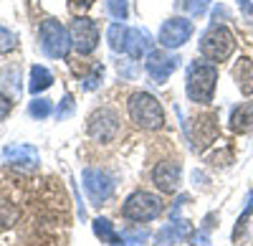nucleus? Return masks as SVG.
I'll use <instances>...</instances> for the list:
<instances>
[{"instance_id": "obj_1", "label": "nucleus", "mask_w": 253, "mask_h": 246, "mask_svg": "<svg viewBox=\"0 0 253 246\" xmlns=\"http://www.w3.org/2000/svg\"><path fill=\"white\" fill-rule=\"evenodd\" d=\"M215 84H218V71L213 64L205 61H193L187 66V76H185V94L190 101L195 104H210L215 94Z\"/></svg>"}, {"instance_id": "obj_2", "label": "nucleus", "mask_w": 253, "mask_h": 246, "mask_svg": "<svg viewBox=\"0 0 253 246\" xmlns=\"http://www.w3.org/2000/svg\"><path fill=\"white\" fill-rule=\"evenodd\" d=\"M129 117L142 130H160L165 125L162 104L147 92H137L129 97Z\"/></svg>"}, {"instance_id": "obj_3", "label": "nucleus", "mask_w": 253, "mask_h": 246, "mask_svg": "<svg viewBox=\"0 0 253 246\" xmlns=\"http://www.w3.org/2000/svg\"><path fill=\"white\" fill-rule=\"evenodd\" d=\"M41 49H43V53L51 56V58H66L69 51L74 49L71 31L66 26H61L53 18L43 20V23H41Z\"/></svg>"}, {"instance_id": "obj_4", "label": "nucleus", "mask_w": 253, "mask_h": 246, "mask_svg": "<svg viewBox=\"0 0 253 246\" xmlns=\"http://www.w3.org/2000/svg\"><path fill=\"white\" fill-rule=\"evenodd\" d=\"M233 51H236V38L225 26L213 23L200 38V53L208 61H225Z\"/></svg>"}, {"instance_id": "obj_5", "label": "nucleus", "mask_w": 253, "mask_h": 246, "mask_svg": "<svg viewBox=\"0 0 253 246\" xmlns=\"http://www.w3.org/2000/svg\"><path fill=\"white\" fill-rule=\"evenodd\" d=\"M122 216L129 221H137V223L155 221L157 216H162V198L155 193H147V191H137L124 200Z\"/></svg>"}, {"instance_id": "obj_6", "label": "nucleus", "mask_w": 253, "mask_h": 246, "mask_svg": "<svg viewBox=\"0 0 253 246\" xmlns=\"http://www.w3.org/2000/svg\"><path fill=\"white\" fill-rule=\"evenodd\" d=\"M218 137V122H215V114H203V117H195L187 127V140H190V148L195 152L205 150L210 142H215Z\"/></svg>"}, {"instance_id": "obj_7", "label": "nucleus", "mask_w": 253, "mask_h": 246, "mask_svg": "<svg viewBox=\"0 0 253 246\" xmlns=\"http://www.w3.org/2000/svg\"><path fill=\"white\" fill-rule=\"evenodd\" d=\"M193 31H195L193 20H187V18H170V20H165L162 28H160V44H162V49L175 51V49L187 44L190 36H193Z\"/></svg>"}, {"instance_id": "obj_8", "label": "nucleus", "mask_w": 253, "mask_h": 246, "mask_svg": "<svg viewBox=\"0 0 253 246\" xmlns=\"http://www.w3.org/2000/svg\"><path fill=\"white\" fill-rule=\"evenodd\" d=\"M71 41H74V49L79 53H91L99 44V28L94 20H89L86 15H76L71 20Z\"/></svg>"}, {"instance_id": "obj_9", "label": "nucleus", "mask_w": 253, "mask_h": 246, "mask_svg": "<svg viewBox=\"0 0 253 246\" xmlns=\"http://www.w3.org/2000/svg\"><path fill=\"white\" fill-rule=\"evenodd\" d=\"M119 132V117L114 109L109 107H101L89 117V135L96 142H112Z\"/></svg>"}, {"instance_id": "obj_10", "label": "nucleus", "mask_w": 253, "mask_h": 246, "mask_svg": "<svg viewBox=\"0 0 253 246\" xmlns=\"http://www.w3.org/2000/svg\"><path fill=\"white\" fill-rule=\"evenodd\" d=\"M84 191L91 198V203H104L107 198H112L114 183L107 173H101L96 168H86L84 170Z\"/></svg>"}, {"instance_id": "obj_11", "label": "nucleus", "mask_w": 253, "mask_h": 246, "mask_svg": "<svg viewBox=\"0 0 253 246\" xmlns=\"http://www.w3.org/2000/svg\"><path fill=\"white\" fill-rule=\"evenodd\" d=\"M177 66H180V58H177V56H167V53H162V51H152L150 56H147V61H144L147 74H150L157 84H162V81L170 79V74H172Z\"/></svg>"}, {"instance_id": "obj_12", "label": "nucleus", "mask_w": 253, "mask_h": 246, "mask_svg": "<svg viewBox=\"0 0 253 246\" xmlns=\"http://www.w3.org/2000/svg\"><path fill=\"white\" fill-rule=\"evenodd\" d=\"M152 183L162 193H175L180 183V165L175 160H162L152 170Z\"/></svg>"}, {"instance_id": "obj_13", "label": "nucleus", "mask_w": 253, "mask_h": 246, "mask_svg": "<svg viewBox=\"0 0 253 246\" xmlns=\"http://www.w3.org/2000/svg\"><path fill=\"white\" fill-rule=\"evenodd\" d=\"M5 160L10 165H18V168H26V170H36L38 162H41V155L33 145H23V142H18V145H8L5 148Z\"/></svg>"}, {"instance_id": "obj_14", "label": "nucleus", "mask_w": 253, "mask_h": 246, "mask_svg": "<svg viewBox=\"0 0 253 246\" xmlns=\"http://www.w3.org/2000/svg\"><path fill=\"white\" fill-rule=\"evenodd\" d=\"M124 53H129L132 58H147L152 53V38H150V33L142 31V28H129Z\"/></svg>"}, {"instance_id": "obj_15", "label": "nucleus", "mask_w": 253, "mask_h": 246, "mask_svg": "<svg viewBox=\"0 0 253 246\" xmlns=\"http://www.w3.org/2000/svg\"><path fill=\"white\" fill-rule=\"evenodd\" d=\"M230 130L233 132H251L253 130V101L236 107L230 114Z\"/></svg>"}, {"instance_id": "obj_16", "label": "nucleus", "mask_w": 253, "mask_h": 246, "mask_svg": "<svg viewBox=\"0 0 253 246\" xmlns=\"http://www.w3.org/2000/svg\"><path fill=\"white\" fill-rule=\"evenodd\" d=\"M182 236H190V226L185 221H172L157 234V246H172L177 244Z\"/></svg>"}, {"instance_id": "obj_17", "label": "nucleus", "mask_w": 253, "mask_h": 246, "mask_svg": "<svg viewBox=\"0 0 253 246\" xmlns=\"http://www.w3.org/2000/svg\"><path fill=\"white\" fill-rule=\"evenodd\" d=\"M94 234H96V239H101V244H107V246H124L122 234L114 231V223L109 218H94Z\"/></svg>"}, {"instance_id": "obj_18", "label": "nucleus", "mask_w": 253, "mask_h": 246, "mask_svg": "<svg viewBox=\"0 0 253 246\" xmlns=\"http://www.w3.org/2000/svg\"><path fill=\"white\" fill-rule=\"evenodd\" d=\"M233 74L238 81V89L243 94H253V58H241L233 69Z\"/></svg>"}, {"instance_id": "obj_19", "label": "nucleus", "mask_w": 253, "mask_h": 246, "mask_svg": "<svg viewBox=\"0 0 253 246\" xmlns=\"http://www.w3.org/2000/svg\"><path fill=\"white\" fill-rule=\"evenodd\" d=\"M53 84V74L46 69V66H33L31 69V94H41V92H46L48 87Z\"/></svg>"}, {"instance_id": "obj_20", "label": "nucleus", "mask_w": 253, "mask_h": 246, "mask_svg": "<svg viewBox=\"0 0 253 246\" xmlns=\"http://www.w3.org/2000/svg\"><path fill=\"white\" fill-rule=\"evenodd\" d=\"M126 36H129V28H126L124 23H112L109 31H107V38H109V46L112 51L122 53L126 49Z\"/></svg>"}, {"instance_id": "obj_21", "label": "nucleus", "mask_w": 253, "mask_h": 246, "mask_svg": "<svg viewBox=\"0 0 253 246\" xmlns=\"http://www.w3.org/2000/svg\"><path fill=\"white\" fill-rule=\"evenodd\" d=\"M15 46H18V36H15L13 31H8V28L0 26V56H3V53H10Z\"/></svg>"}, {"instance_id": "obj_22", "label": "nucleus", "mask_w": 253, "mask_h": 246, "mask_svg": "<svg viewBox=\"0 0 253 246\" xmlns=\"http://www.w3.org/2000/svg\"><path fill=\"white\" fill-rule=\"evenodd\" d=\"M28 112H31V117H36V119H46V117L51 114V101H48V99H33L31 107H28Z\"/></svg>"}, {"instance_id": "obj_23", "label": "nucleus", "mask_w": 253, "mask_h": 246, "mask_svg": "<svg viewBox=\"0 0 253 246\" xmlns=\"http://www.w3.org/2000/svg\"><path fill=\"white\" fill-rule=\"evenodd\" d=\"M107 10H109L112 18L124 20L126 13H129V3H126V0H107Z\"/></svg>"}, {"instance_id": "obj_24", "label": "nucleus", "mask_w": 253, "mask_h": 246, "mask_svg": "<svg viewBox=\"0 0 253 246\" xmlns=\"http://www.w3.org/2000/svg\"><path fill=\"white\" fill-rule=\"evenodd\" d=\"M147 236H150V231L144 229H129V231H122V239H124V246H134V244H142Z\"/></svg>"}, {"instance_id": "obj_25", "label": "nucleus", "mask_w": 253, "mask_h": 246, "mask_svg": "<svg viewBox=\"0 0 253 246\" xmlns=\"http://www.w3.org/2000/svg\"><path fill=\"white\" fill-rule=\"evenodd\" d=\"M210 8V0H185V10L190 15H203Z\"/></svg>"}, {"instance_id": "obj_26", "label": "nucleus", "mask_w": 253, "mask_h": 246, "mask_svg": "<svg viewBox=\"0 0 253 246\" xmlns=\"http://www.w3.org/2000/svg\"><path fill=\"white\" fill-rule=\"evenodd\" d=\"M101 76H104V69H101V66H94V74H89L86 79H84V89H86V92L96 89L99 81H101Z\"/></svg>"}, {"instance_id": "obj_27", "label": "nucleus", "mask_w": 253, "mask_h": 246, "mask_svg": "<svg viewBox=\"0 0 253 246\" xmlns=\"http://www.w3.org/2000/svg\"><path fill=\"white\" fill-rule=\"evenodd\" d=\"M94 5V0H69V8H71V13H76V15H81L86 8H91Z\"/></svg>"}, {"instance_id": "obj_28", "label": "nucleus", "mask_w": 253, "mask_h": 246, "mask_svg": "<svg viewBox=\"0 0 253 246\" xmlns=\"http://www.w3.org/2000/svg\"><path fill=\"white\" fill-rule=\"evenodd\" d=\"M71 109H74V99H71V94H66L63 97V104H58V117L71 114Z\"/></svg>"}, {"instance_id": "obj_29", "label": "nucleus", "mask_w": 253, "mask_h": 246, "mask_svg": "<svg viewBox=\"0 0 253 246\" xmlns=\"http://www.w3.org/2000/svg\"><path fill=\"white\" fill-rule=\"evenodd\" d=\"M190 241H193V246H210L208 234H190Z\"/></svg>"}, {"instance_id": "obj_30", "label": "nucleus", "mask_w": 253, "mask_h": 246, "mask_svg": "<svg viewBox=\"0 0 253 246\" xmlns=\"http://www.w3.org/2000/svg\"><path fill=\"white\" fill-rule=\"evenodd\" d=\"M8 112H10V99L5 94H0V119H5Z\"/></svg>"}, {"instance_id": "obj_31", "label": "nucleus", "mask_w": 253, "mask_h": 246, "mask_svg": "<svg viewBox=\"0 0 253 246\" xmlns=\"http://www.w3.org/2000/svg\"><path fill=\"white\" fill-rule=\"evenodd\" d=\"M238 5L246 15H253V0H238Z\"/></svg>"}, {"instance_id": "obj_32", "label": "nucleus", "mask_w": 253, "mask_h": 246, "mask_svg": "<svg viewBox=\"0 0 253 246\" xmlns=\"http://www.w3.org/2000/svg\"><path fill=\"white\" fill-rule=\"evenodd\" d=\"M220 18H228V10H225L223 5H218V8H215V13H213V23H218Z\"/></svg>"}]
</instances>
